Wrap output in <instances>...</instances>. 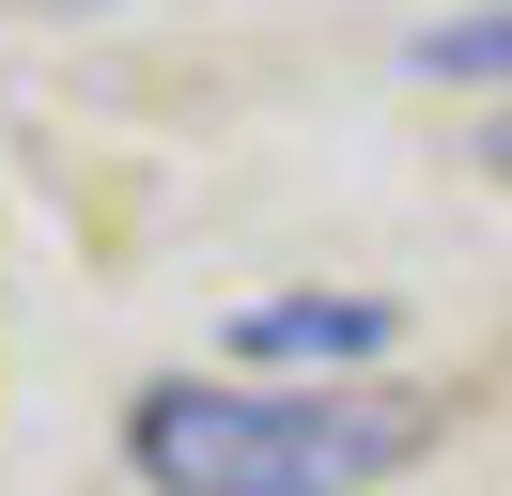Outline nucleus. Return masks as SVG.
I'll list each match as a JSON object with an SVG mask.
<instances>
[{
	"label": "nucleus",
	"instance_id": "f257e3e1",
	"mask_svg": "<svg viewBox=\"0 0 512 496\" xmlns=\"http://www.w3.org/2000/svg\"><path fill=\"white\" fill-rule=\"evenodd\" d=\"M419 434H435V403L404 388H202V372H171L125 403V465L156 496H357L388 465H419Z\"/></svg>",
	"mask_w": 512,
	"mask_h": 496
},
{
	"label": "nucleus",
	"instance_id": "f03ea898",
	"mask_svg": "<svg viewBox=\"0 0 512 496\" xmlns=\"http://www.w3.org/2000/svg\"><path fill=\"white\" fill-rule=\"evenodd\" d=\"M233 341L249 357H388V310L373 295H264Z\"/></svg>",
	"mask_w": 512,
	"mask_h": 496
},
{
	"label": "nucleus",
	"instance_id": "7ed1b4c3",
	"mask_svg": "<svg viewBox=\"0 0 512 496\" xmlns=\"http://www.w3.org/2000/svg\"><path fill=\"white\" fill-rule=\"evenodd\" d=\"M497 155H512V124H497Z\"/></svg>",
	"mask_w": 512,
	"mask_h": 496
}]
</instances>
